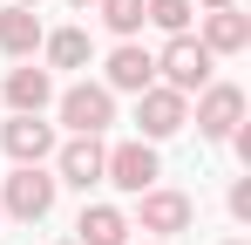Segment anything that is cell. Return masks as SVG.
Masks as SVG:
<instances>
[{
	"label": "cell",
	"instance_id": "6da1fadb",
	"mask_svg": "<svg viewBox=\"0 0 251 245\" xmlns=\"http://www.w3.org/2000/svg\"><path fill=\"white\" fill-rule=\"evenodd\" d=\"M0 211H14V218H48L54 211V177H48L41 163H21L14 177H7V191H0Z\"/></svg>",
	"mask_w": 251,
	"mask_h": 245
},
{
	"label": "cell",
	"instance_id": "7a4b0ae2",
	"mask_svg": "<svg viewBox=\"0 0 251 245\" xmlns=\"http://www.w3.org/2000/svg\"><path fill=\"white\" fill-rule=\"evenodd\" d=\"M156 68L170 75L176 95H190V89H204V82H210V48H204V41H190V34H170V48H163Z\"/></svg>",
	"mask_w": 251,
	"mask_h": 245
},
{
	"label": "cell",
	"instance_id": "3957f363",
	"mask_svg": "<svg viewBox=\"0 0 251 245\" xmlns=\"http://www.w3.org/2000/svg\"><path fill=\"white\" fill-rule=\"evenodd\" d=\"M61 122H68L75 136H102V129L116 122V102H109V89H95V82L68 89V95H61Z\"/></svg>",
	"mask_w": 251,
	"mask_h": 245
},
{
	"label": "cell",
	"instance_id": "277c9868",
	"mask_svg": "<svg viewBox=\"0 0 251 245\" xmlns=\"http://www.w3.org/2000/svg\"><path fill=\"white\" fill-rule=\"evenodd\" d=\"M102 177H109L116 191H136V198H143V191L156 184V150H150V143H123V150L102 157Z\"/></svg>",
	"mask_w": 251,
	"mask_h": 245
},
{
	"label": "cell",
	"instance_id": "5b68a950",
	"mask_svg": "<svg viewBox=\"0 0 251 245\" xmlns=\"http://www.w3.org/2000/svg\"><path fill=\"white\" fill-rule=\"evenodd\" d=\"M238 116H245V89H231V82L204 89V102H197V129L204 136H238Z\"/></svg>",
	"mask_w": 251,
	"mask_h": 245
},
{
	"label": "cell",
	"instance_id": "8992f818",
	"mask_svg": "<svg viewBox=\"0 0 251 245\" xmlns=\"http://www.w3.org/2000/svg\"><path fill=\"white\" fill-rule=\"evenodd\" d=\"M136 122H143L150 143H156V136H176V129H183V95H176V89H143Z\"/></svg>",
	"mask_w": 251,
	"mask_h": 245
},
{
	"label": "cell",
	"instance_id": "52a82bcc",
	"mask_svg": "<svg viewBox=\"0 0 251 245\" xmlns=\"http://www.w3.org/2000/svg\"><path fill=\"white\" fill-rule=\"evenodd\" d=\"M0 143H7V157H14V163H41L48 150H54V129H48L41 116H14L7 129H0Z\"/></svg>",
	"mask_w": 251,
	"mask_h": 245
},
{
	"label": "cell",
	"instance_id": "ba28073f",
	"mask_svg": "<svg viewBox=\"0 0 251 245\" xmlns=\"http://www.w3.org/2000/svg\"><path fill=\"white\" fill-rule=\"evenodd\" d=\"M102 157H109V150H102V143H95V136H75V143H68V150H61V177H54V184H102Z\"/></svg>",
	"mask_w": 251,
	"mask_h": 245
},
{
	"label": "cell",
	"instance_id": "9c48e42d",
	"mask_svg": "<svg viewBox=\"0 0 251 245\" xmlns=\"http://www.w3.org/2000/svg\"><path fill=\"white\" fill-rule=\"evenodd\" d=\"M190 225V198L183 191H143V232H183Z\"/></svg>",
	"mask_w": 251,
	"mask_h": 245
},
{
	"label": "cell",
	"instance_id": "30bf717a",
	"mask_svg": "<svg viewBox=\"0 0 251 245\" xmlns=\"http://www.w3.org/2000/svg\"><path fill=\"white\" fill-rule=\"evenodd\" d=\"M48 95H54L48 68H14V75H7V102H14V116H41Z\"/></svg>",
	"mask_w": 251,
	"mask_h": 245
},
{
	"label": "cell",
	"instance_id": "8fae6325",
	"mask_svg": "<svg viewBox=\"0 0 251 245\" xmlns=\"http://www.w3.org/2000/svg\"><path fill=\"white\" fill-rule=\"evenodd\" d=\"M150 75H156V55H143V48H129V41L109 55V89H136V95H143Z\"/></svg>",
	"mask_w": 251,
	"mask_h": 245
},
{
	"label": "cell",
	"instance_id": "7c38bea8",
	"mask_svg": "<svg viewBox=\"0 0 251 245\" xmlns=\"http://www.w3.org/2000/svg\"><path fill=\"white\" fill-rule=\"evenodd\" d=\"M245 41H251V21L231 14V7H217V14L204 21V48H210V55H238Z\"/></svg>",
	"mask_w": 251,
	"mask_h": 245
},
{
	"label": "cell",
	"instance_id": "4fadbf2b",
	"mask_svg": "<svg viewBox=\"0 0 251 245\" xmlns=\"http://www.w3.org/2000/svg\"><path fill=\"white\" fill-rule=\"evenodd\" d=\"M0 48H7V55H34V48H41L34 7H7V14H0Z\"/></svg>",
	"mask_w": 251,
	"mask_h": 245
},
{
	"label": "cell",
	"instance_id": "5bb4252c",
	"mask_svg": "<svg viewBox=\"0 0 251 245\" xmlns=\"http://www.w3.org/2000/svg\"><path fill=\"white\" fill-rule=\"evenodd\" d=\"M75 232H82V245H123L129 225H123V211H116V204H88Z\"/></svg>",
	"mask_w": 251,
	"mask_h": 245
},
{
	"label": "cell",
	"instance_id": "9a60e30c",
	"mask_svg": "<svg viewBox=\"0 0 251 245\" xmlns=\"http://www.w3.org/2000/svg\"><path fill=\"white\" fill-rule=\"evenodd\" d=\"M48 61H54V68H82L88 61V34L82 28H61V34L48 41Z\"/></svg>",
	"mask_w": 251,
	"mask_h": 245
},
{
	"label": "cell",
	"instance_id": "2e32d148",
	"mask_svg": "<svg viewBox=\"0 0 251 245\" xmlns=\"http://www.w3.org/2000/svg\"><path fill=\"white\" fill-rule=\"evenodd\" d=\"M143 21H156L163 34H183L190 28V0H143Z\"/></svg>",
	"mask_w": 251,
	"mask_h": 245
},
{
	"label": "cell",
	"instance_id": "e0dca14e",
	"mask_svg": "<svg viewBox=\"0 0 251 245\" xmlns=\"http://www.w3.org/2000/svg\"><path fill=\"white\" fill-rule=\"evenodd\" d=\"M102 21H109L116 34H136V28H143V0H102Z\"/></svg>",
	"mask_w": 251,
	"mask_h": 245
},
{
	"label": "cell",
	"instance_id": "ac0fdd59",
	"mask_svg": "<svg viewBox=\"0 0 251 245\" xmlns=\"http://www.w3.org/2000/svg\"><path fill=\"white\" fill-rule=\"evenodd\" d=\"M204 7H231V0H204Z\"/></svg>",
	"mask_w": 251,
	"mask_h": 245
},
{
	"label": "cell",
	"instance_id": "d6986e66",
	"mask_svg": "<svg viewBox=\"0 0 251 245\" xmlns=\"http://www.w3.org/2000/svg\"><path fill=\"white\" fill-rule=\"evenodd\" d=\"M68 7H95V0H68Z\"/></svg>",
	"mask_w": 251,
	"mask_h": 245
},
{
	"label": "cell",
	"instance_id": "ffe728a7",
	"mask_svg": "<svg viewBox=\"0 0 251 245\" xmlns=\"http://www.w3.org/2000/svg\"><path fill=\"white\" fill-rule=\"evenodd\" d=\"M14 7H34V0H14Z\"/></svg>",
	"mask_w": 251,
	"mask_h": 245
},
{
	"label": "cell",
	"instance_id": "44dd1931",
	"mask_svg": "<svg viewBox=\"0 0 251 245\" xmlns=\"http://www.w3.org/2000/svg\"><path fill=\"white\" fill-rule=\"evenodd\" d=\"M231 245H245V239H231Z\"/></svg>",
	"mask_w": 251,
	"mask_h": 245
}]
</instances>
